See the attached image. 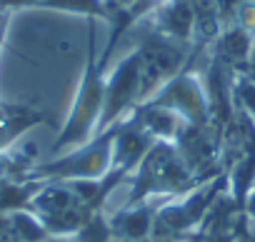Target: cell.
Masks as SVG:
<instances>
[{
    "instance_id": "obj_9",
    "label": "cell",
    "mask_w": 255,
    "mask_h": 242,
    "mask_svg": "<svg viewBox=\"0 0 255 242\" xmlns=\"http://www.w3.org/2000/svg\"><path fill=\"white\" fill-rule=\"evenodd\" d=\"M245 215H248V220H255V185H253V190H250V195H248V202H245Z\"/></svg>"
},
{
    "instance_id": "obj_7",
    "label": "cell",
    "mask_w": 255,
    "mask_h": 242,
    "mask_svg": "<svg viewBox=\"0 0 255 242\" xmlns=\"http://www.w3.org/2000/svg\"><path fill=\"white\" fill-rule=\"evenodd\" d=\"M155 210L158 207H153L150 200L140 202V205H130V207L123 205L115 215L108 217L113 240H120V242H150Z\"/></svg>"
},
{
    "instance_id": "obj_8",
    "label": "cell",
    "mask_w": 255,
    "mask_h": 242,
    "mask_svg": "<svg viewBox=\"0 0 255 242\" xmlns=\"http://www.w3.org/2000/svg\"><path fill=\"white\" fill-rule=\"evenodd\" d=\"M75 242H113V232H110V222H108V215L105 210L103 212H95L75 235H73Z\"/></svg>"
},
{
    "instance_id": "obj_5",
    "label": "cell",
    "mask_w": 255,
    "mask_h": 242,
    "mask_svg": "<svg viewBox=\"0 0 255 242\" xmlns=\"http://www.w3.org/2000/svg\"><path fill=\"white\" fill-rule=\"evenodd\" d=\"M140 78H143V55L135 48L105 78V105L98 123V133L108 130L140 105Z\"/></svg>"
},
{
    "instance_id": "obj_2",
    "label": "cell",
    "mask_w": 255,
    "mask_h": 242,
    "mask_svg": "<svg viewBox=\"0 0 255 242\" xmlns=\"http://www.w3.org/2000/svg\"><path fill=\"white\" fill-rule=\"evenodd\" d=\"M105 63L95 53V28L93 18H88V60H85V73L80 80V90L75 95V102L70 107V115L60 135L53 143V153L68 150V148H80L85 145L93 135H98V123L105 105Z\"/></svg>"
},
{
    "instance_id": "obj_10",
    "label": "cell",
    "mask_w": 255,
    "mask_h": 242,
    "mask_svg": "<svg viewBox=\"0 0 255 242\" xmlns=\"http://www.w3.org/2000/svg\"><path fill=\"white\" fill-rule=\"evenodd\" d=\"M150 242H183V240H150Z\"/></svg>"
},
{
    "instance_id": "obj_11",
    "label": "cell",
    "mask_w": 255,
    "mask_h": 242,
    "mask_svg": "<svg viewBox=\"0 0 255 242\" xmlns=\"http://www.w3.org/2000/svg\"><path fill=\"white\" fill-rule=\"evenodd\" d=\"M248 242H255V237H250V240H248Z\"/></svg>"
},
{
    "instance_id": "obj_1",
    "label": "cell",
    "mask_w": 255,
    "mask_h": 242,
    "mask_svg": "<svg viewBox=\"0 0 255 242\" xmlns=\"http://www.w3.org/2000/svg\"><path fill=\"white\" fill-rule=\"evenodd\" d=\"M200 185L203 182L188 167V162L178 153L175 143L155 140V145L148 150V155L140 160V165L130 175V195H128L125 205L128 207L140 205L158 195L183 197Z\"/></svg>"
},
{
    "instance_id": "obj_12",
    "label": "cell",
    "mask_w": 255,
    "mask_h": 242,
    "mask_svg": "<svg viewBox=\"0 0 255 242\" xmlns=\"http://www.w3.org/2000/svg\"><path fill=\"white\" fill-rule=\"evenodd\" d=\"M113 242H120V240H113Z\"/></svg>"
},
{
    "instance_id": "obj_4",
    "label": "cell",
    "mask_w": 255,
    "mask_h": 242,
    "mask_svg": "<svg viewBox=\"0 0 255 242\" xmlns=\"http://www.w3.org/2000/svg\"><path fill=\"white\" fill-rule=\"evenodd\" d=\"M118 125L100 130L85 145L73 148L68 155H60L50 162H43L28 172V180H93L103 177L113 162V143L118 135Z\"/></svg>"
},
{
    "instance_id": "obj_6",
    "label": "cell",
    "mask_w": 255,
    "mask_h": 242,
    "mask_svg": "<svg viewBox=\"0 0 255 242\" xmlns=\"http://www.w3.org/2000/svg\"><path fill=\"white\" fill-rule=\"evenodd\" d=\"M158 107H168L178 112L185 123L190 125H210V107H208V95L200 80L193 75V68L185 65L173 80H168L150 100Z\"/></svg>"
},
{
    "instance_id": "obj_3",
    "label": "cell",
    "mask_w": 255,
    "mask_h": 242,
    "mask_svg": "<svg viewBox=\"0 0 255 242\" xmlns=\"http://www.w3.org/2000/svg\"><path fill=\"white\" fill-rule=\"evenodd\" d=\"M228 185H230L228 172L223 170L218 177L203 182L200 187L178 197L175 202L160 205L155 210L150 240H185V237H190L203 225L210 207L218 202V197L228 192Z\"/></svg>"
}]
</instances>
